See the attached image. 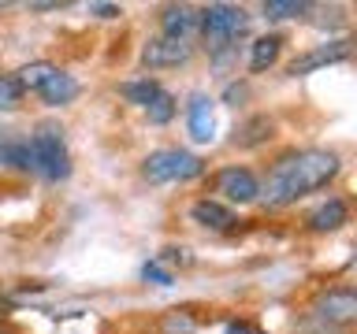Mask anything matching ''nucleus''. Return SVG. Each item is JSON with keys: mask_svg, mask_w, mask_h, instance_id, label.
<instances>
[{"mask_svg": "<svg viewBox=\"0 0 357 334\" xmlns=\"http://www.w3.org/2000/svg\"><path fill=\"white\" fill-rule=\"evenodd\" d=\"M160 30H164V38L186 41L190 33L197 30V8H190V4H167L160 11Z\"/></svg>", "mask_w": 357, "mask_h": 334, "instance_id": "nucleus-12", "label": "nucleus"}, {"mask_svg": "<svg viewBox=\"0 0 357 334\" xmlns=\"http://www.w3.org/2000/svg\"><path fill=\"white\" fill-rule=\"evenodd\" d=\"M30 156H33V171L45 175L49 182H63L71 175V156L63 145V130L60 127H38L30 134Z\"/></svg>", "mask_w": 357, "mask_h": 334, "instance_id": "nucleus-4", "label": "nucleus"}, {"mask_svg": "<svg viewBox=\"0 0 357 334\" xmlns=\"http://www.w3.org/2000/svg\"><path fill=\"white\" fill-rule=\"evenodd\" d=\"M312 316L320 323H328V327H350L357 319V294L350 286L324 289V294H317V301H312Z\"/></svg>", "mask_w": 357, "mask_h": 334, "instance_id": "nucleus-5", "label": "nucleus"}, {"mask_svg": "<svg viewBox=\"0 0 357 334\" xmlns=\"http://www.w3.org/2000/svg\"><path fill=\"white\" fill-rule=\"evenodd\" d=\"M145 116H149V122H156V127L172 122V119H175V97L167 93V89H160V93H156V100L145 108Z\"/></svg>", "mask_w": 357, "mask_h": 334, "instance_id": "nucleus-20", "label": "nucleus"}, {"mask_svg": "<svg viewBox=\"0 0 357 334\" xmlns=\"http://www.w3.org/2000/svg\"><path fill=\"white\" fill-rule=\"evenodd\" d=\"M11 308H15V301H11V297H0V319H8Z\"/></svg>", "mask_w": 357, "mask_h": 334, "instance_id": "nucleus-27", "label": "nucleus"}, {"mask_svg": "<svg viewBox=\"0 0 357 334\" xmlns=\"http://www.w3.org/2000/svg\"><path fill=\"white\" fill-rule=\"evenodd\" d=\"M22 104V86L15 74H0V111H15Z\"/></svg>", "mask_w": 357, "mask_h": 334, "instance_id": "nucleus-21", "label": "nucleus"}, {"mask_svg": "<svg viewBox=\"0 0 357 334\" xmlns=\"http://www.w3.org/2000/svg\"><path fill=\"white\" fill-rule=\"evenodd\" d=\"M205 171V160L186 149H156L142 160V175L145 182L164 186V182H190Z\"/></svg>", "mask_w": 357, "mask_h": 334, "instance_id": "nucleus-3", "label": "nucleus"}, {"mask_svg": "<svg viewBox=\"0 0 357 334\" xmlns=\"http://www.w3.org/2000/svg\"><path fill=\"white\" fill-rule=\"evenodd\" d=\"M223 334H253V327H250V323H238V319H234V323H227V331H223Z\"/></svg>", "mask_w": 357, "mask_h": 334, "instance_id": "nucleus-26", "label": "nucleus"}, {"mask_svg": "<svg viewBox=\"0 0 357 334\" xmlns=\"http://www.w3.org/2000/svg\"><path fill=\"white\" fill-rule=\"evenodd\" d=\"M342 60H350V41H346V38H339V41H324L320 49L298 56V60L287 67V74L298 78V74L317 71V67H331V63H342Z\"/></svg>", "mask_w": 357, "mask_h": 334, "instance_id": "nucleus-8", "label": "nucleus"}, {"mask_svg": "<svg viewBox=\"0 0 357 334\" xmlns=\"http://www.w3.org/2000/svg\"><path fill=\"white\" fill-rule=\"evenodd\" d=\"M346 219H350V208H346V200H342V197H331V200H324L320 208L309 212L305 227H309L312 234H331V230H339Z\"/></svg>", "mask_w": 357, "mask_h": 334, "instance_id": "nucleus-11", "label": "nucleus"}, {"mask_svg": "<svg viewBox=\"0 0 357 334\" xmlns=\"http://www.w3.org/2000/svg\"><path fill=\"white\" fill-rule=\"evenodd\" d=\"M160 89H164V86L156 82V78H149V74H145V78H134V82H123V86H119V93L127 97L130 104H138V108H149L153 100H156V93H160Z\"/></svg>", "mask_w": 357, "mask_h": 334, "instance_id": "nucleus-16", "label": "nucleus"}, {"mask_svg": "<svg viewBox=\"0 0 357 334\" xmlns=\"http://www.w3.org/2000/svg\"><path fill=\"white\" fill-rule=\"evenodd\" d=\"M0 8H4V4H0Z\"/></svg>", "mask_w": 357, "mask_h": 334, "instance_id": "nucleus-31", "label": "nucleus"}, {"mask_svg": "<svg viewBox=\"0 0 357 334\" xmlns=\"http://www.w3.org/2000/svg\"><path fill=\"white\" fill-rule=\"evenodd\" d=\"M0 334H4V327H0Z\"/></svg>", "mask_w": 357, "mask_h": 334, "instance_id": "nucleus-30", "label": "nucleus"}, {"mask_svg": "<svg viewBox=\"0 0 357 334\" xmlns=\"http://www.w3.org/2000/svg\"><path fill=\"white\" fill-rule=\"evenodd\" d=\"M190 219L205 230H216V234H227V230H234V223H238L231 208H223L220 200H208V197H201L190 205Z\"/></svg>", "mask_w": 357, "mask_h": 334, "instance_id": "nucleus-9", "label": "nucleus"}, {"mask_svg": "<svg viewBox=\"0 0 357 334\" xmlns=\"http://www.w3.org/2000/svg\"><path fill=\"white\" fill-rule=\"evenodd\" d=\"M216 193H223L231 205H253L261 197V182L250 167H223L216 175Z\"/></svg>", "mask_w": 357, "mask_h": 334, "instance_id": "nucleus-7", "label": "nucleus"}, {"mask_svg": "<svg viewBox=\"0 0 357 334\" xmlns=\"http://www.w3.org/2000/svg\"><path fill=\"white\" fill-rule=\"evenodd\" d=\"M82 93V86H78V78L75 74H67V71H60L56 67V74L45 82L41 89H38V97L45 100L49 108H63V104H71V100Z\"/></svg>", "mask_w": 357, "mask_h": 334, "instance_id": "nucleus-13", "label": "nucleus"}, {"mask_svg": "<svg viewBox=\"0 0 357 334\" xmlns=\"http://www.w3.org/2000/svg\"><path fill=\"white\" fill-rule=\"evenodd\" d=\"M0 164L11 171H33V156L26 141H4L0 145Z\"/></svg>", "mask_w": 357, "mask_h": 334, "instance_id": "nucleus-17", "label": "nucleus"}, {"mask_svg": "<svg viewBox=\"0 0 357 334\" xmlns=\"http://www.w3.org/2000/svg\"><path fill=\"white\" fill-rule=\"evenodd\" d=\"M52 74H56V67H52L49 60H38V63H26V67H22V71L15 74V78H19L22 93H26V89H30V93H38V89H41L45 82H49Z\"/></svg>", "mask_w": 357, "mask_h": 334, "instance_id": "nucleus-18", "label": "nucleus"}, {"mask_svg": "<svg viewBox=\"0 0 357 334\" xmlns=\"http://www.w3.org/2000/svg\"><path fill=\"white\" fill-rule=\"evenodd\" d=\"M142 278H145V283H156V286H172V283H175V275L167 271L160 260H149V264H145V267H142Z\"/></svg>", "mask_w": 357, "mask_h": 334, "instance_id": "nucleus-23", "label": "nucleus"}, {"mask_svg": "<svg viewBox=\"0 0 357 334\" xmlns=\"http://www.w3.org/2000/svg\"><path fill=\"white\" fill-rule=\"evenodd\" d=\"M89 11H93L97 19H116V15H123L119 4H89Z\"/></svg>", "mask_w": 357, "mask_h": 334, "instance_id": "nucleus-24", "label": "nucleus"}, {"mask_svg": "<svg viewBox=\"0 0 357 334\" xmlns=\"http://www.w3.org/2000/svg\"><path fill=\"white\" fill-rule=\"evenodd\" d=\"M242 93H245V86H231V89H227V104H234Z\"/></svg>", "mask_w": 357, "mask_h": 334, "instance_id": "nucleus-28", "label": "nucleus"}, {"mask_svg": "<svg viewBox=\"0 0 357 334\" xmlns=\"http://www.w3.org/2000/svg\"><path fill=\"white\" fill-rule=\"evenodd\" d=\"M194 316H190V312H172V316H164L160 319V331L164 334H194Z\"/></svg>", "mask_w": 357, "mask_h": 334, "instance_id": "nucleus-22", "label": "nucleus"}, {"mask_svg": "<svg viewBox=\"0 0 357 334\" xmlns=\"http://www.w3.org/2000/svg\"><path fill=\"white\" fill-rule=\"evenodd\" d=\"M164 260H167V264H175V260L186 264V249H164Z\"/></svg>", "mask_w": 357, "mask_h": 334, "instance_id": "nucleus-25", "label": "nucleus"}, {"mask_svg": "<svg viewBox=\"0 0 357 334\" xmlns=\"http://www.w3.org/2000/svg\"><path fill=\"white\" fill-rule=\"evenodd\" d=\"M194 60V45L190 41H178V38H153L149 45L142 49V63L149 71H164V67H183Z\"/></svg>", "mask_w": 357, "mask_h": 334, "instance_id": "nucleus-6", "label": "nucleus"}, {"mask_svg": "<svg viewBox=\"0 0 357 334\" xmlns=\"http://www.w3.org/2000/svg\"><path fill=\"white\" fill-rule=\"evenodd\" d=\"M272 134H275V122L268 116H250L238 130H234V145H238V149H257V145H264Z\"/></svg>", "mask_w": 357, "mask_h": 334, "instance_id": "nucleus-14", "label": "nucleus"}, {"mask_svg": "<svg viewBox=\"0 0 357 334\" xmlns=\"http://www.w3.org/2000/svg\"><path fill=\"white\" fill-rule=\"evenodd\" d=\"M261 11L264 19H301L312 11V4H305V0H264Z\"/></svg>", "mask_w": 357, "mask_h": 334, "instance_id": "nucleus-19", "label": "nucleus"}, {"mask_svg": "<svg viewBox=\"0 0 357 334\" xmlns=\"http://www.w3.org/2000/svg\"><path fill=\"white\" fill-rule=\"evenodd\" d=\"M279 52H283V38H279V33H264V38H257L250 45V71L253 74L268 71V67L279 60Z\"/></svg>", "mask_w": 357, "mask_h": 334, "instance_id": "nucleus-15", "label": "nucleus"}, {"mask_svg": "<svg viewBox=\"0 0 357 334\" xmlns=\"http://www.w3.org/2000/svg\"><path fill=\"white\" fill-rule=\"evenodd\" d=\"M0 145H4V130H0Z\"/></svg>", "mask_w": 357, "mask_h": 334, "instance_id": "nucleus-29", "label": "nucleus"}, {"mask_svg": "<svg viewBox=\"0 0 357 334\" xmlns=\"http://www.w3.org/2000/svg\"><path fill=\"white\" fill-rule=\"evenodd\" d=\"M245 26H250V15L238 4H208L197 11V30L208 52H231V45L238 41V33H245Z\"/></svg>", "mask_w": 357, "mask_h": 334, "instance_id": "nucleus-2", "label": "nucleus"}, {"mask_svg": "<svg viewBox=\"0 0 357 334\" xmlns=\"http://www.w3.org/2000/svg\"><path fill=\"white\" fill-rule=\"evenodd\" d=\"M339 171H342L339 152H331V149H290L268 167L261 197H264V205H272V208H287V205H294V200H301L305 193L324 189Z\"/></svg>", "mask_w": 357, "mask_h": 334, "instance_id": "nucleus-1", "label": "nucleus"}, {"mask_svg": "<svg viewBox=\"0 0 357 334\" xmlns=\"http://www.w3.org/2000/svg\"><path fill=\"white\" fill-rule=\"evenodd\" d=\"M186 127L194 141H212L216 138V119H212V97L194 93L186 104Z\"/></svg>", "mask_w": 357, "mask_h": 334, "instance_id": "nucleus-10", "label": "nucleus"}]
</instances>
